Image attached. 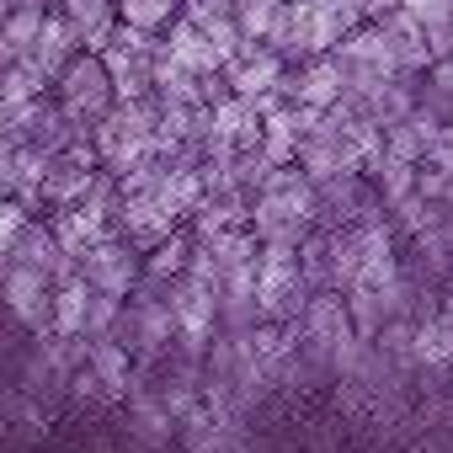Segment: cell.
Here are the masks:
<instances>
[{
    "mask_svg": "<svg viewBox=\"0 0 453 453\" xmlns=\"http://www.w3.org/2000/svg\"><path fill=\"white\" fill-rule=\"evenodd\" d=\"M155 59H160V38L118 22L112 38L102 43V65H107V75H112V96H118V102H144V96H155Z\"/></svg>",
    "mask_w": 453,
    "mask_h": 453,
    "instance_id": "5",
    "label": "cell"
},
{
    "mask_svg": "<svg viewBox=\"0 0 453 453\" xmlns=\"http://www.w3.org/2000/svg\"><path fill=\"white\" fill-rule=\"evenodd\" d=\"M181 12V0H118V22L123 27H139V33H165Z\"/></svg>",
    "mask_w": 453,
    "mask_h": 453,
    "instance_id": "33",
    "label": "cell"
},
{
    "mask_svg": "<svg viewBox=\"0 0 453 453\" xmlns=\"http://www.w3.org/2000/svg\"><path fill=\"white\" fill-rule=\"evenodd\" d=\"M54 12L65 17V27L75 33V43H81L86 54H102V43H107L112 27H118V0H59Z\"/></svg>",
    "mask_w": 453,
    "mask_h": 453,
    "instance_id": "18",
    "label": "cell"
},
{
    "mask_svg": "<svg viewBox=\"0 0 453 453\" xmlns=\"http://www.w3.org/2000/svg\"><path fill=\"white\" fill-rule=\"evenodd\" d=\"M411 368H416L421 379H448V373H453V315H448V310L416 320Z\"/></svg>",
    "mask_w": 453,
    "mask_h": 453,
    "instance_id": "17",
    "label": "cell"
},
{
    "mask_svg": "<svg viewBox=\"0 0 453 453\" xmlns=\"http://www.w3.org/2000/svg\"><path fill=\"white\" fill-rule=\"evenodd\" d=\"M86 368L107 384V395L123 405L128 400V389H134V373H139V363H134V352L118 342V336H107V342H91V352H86Z\"/></svg>",
    "mask_w": 453,
    "mask_h": 453,
    "instance_id": "22",
    "label": "cell"
},
{
    "mask_svg": "<svg viewBox=\"0 0 453 453\" xmlns=\"http://www.w3.org/2000/svg\"><path fill=\"white\" fill-rule=\"evenodd\" d=\"M352 6H357V12H363V22H373V17H379V12H384V6H389V0H352Z\"/></svg>",
    "mask_w": 453,
    "mask_h": 453,
    "instance_id": "38",
    "label": "cell"
},
{
    "mask_svg": "<svg viewBox=\"0 0 453 453\" xmlns=\"http://www.w3.org/2000/svg\"><path fill=\"white\" fill-rule=\"evenodd\" d=\"M442 187H448V171L432 165V160H421V165H416V192H421V197H442Z\"/></svg>",
    "mask_w": 453,
    "mask_h": 453,
    "instance_id": "36",
    "label": "cell"
},
{
    "mask_svg": "<svg viewBox=\"0 0 453 453\" xmlns=\"http://www.w3.org/2000/svg\"><path fill=\"white\" fill-rule=\"evenodd\" d=\"M81 278L96 288V294H112V299H128L144 278V251L128 246L123 235H107L96 241L86 257H81Z\"/></svg>",
    "mask_w": 453,
    "mask_h": 453,
    "instance_id": "8",
    "label": "cell"
},
{
    "mask_svg": "<svg viewBox=\"0 0 453 453\" xmlns=\"http://www.w3.org/2000/svg\"><path fill=\"white\" fill-rule=\"evenodd\" d=\"M437 128L442 123H432L426 112H411V118H400V123L384 128V150L400 155V160H411V165H421L426 150H432V139H437Z\"/></svg>",
    "mask_w": 453,
    "mask_h": 453,
    "instance_id": "27",
    "label": "cell"
},
{
    "mask_svg": "<svg viewBox=\"0 0 453 453\" xmlns=\"http://www.w3.org/2000/svg\"><path fill=\"white\" fill-rule=\"evenodd\" d=\"M155 128H160L155 96H144V102H118V107L91 128V139H96V165L112 171V176H128L134 165L155 160V155H160V150H155Z\"/></svg>",
    "mask_w": 453,
    "mask_h": 453,
    "instance_id": "2",
    "label": "cell"
},
{
    "mask_svg": "<svg viewBox=\"0 0 453 453\" xmlns=\"http://www.w3.org/2000/svg\"><path fill=\"white\" fill-rule=\"evenodd\" d=\"M352 336H357V331H352L347 294H336V288L310 294V304H304V315H299V347H304L315 363L331 368V357H336L342 342H352Z\"/></svg>",
    "mask_w": 453,
    "mask_h": 453,
    "instance_id": "7",
    "label": "cell"
},
{
    "mask_svg": "<svg viewBox=\"0 0 453 453\" xmlns=\"http://www.w3.org/2000/svg\"><path fill=\"white\" fill-rule=\"evenodd\" d=\"M118 320H123V299H112V294H91V304H86V342H107V336H118Z\"/></svg>",
    "mask_w": 453,
    "mask_h": 453,
    "instance_id": "34",
    "label": "cell"
},
{
    "mask_svg": "<svg viewBox=\"0 0 453 453\" xmlns=\"http://www.w3.org/2000/svg\"><path fill=\"white\" fill-rule=\"evenodd\" d=\"M0 426L22 442H38L49 432V405L38 395H27L22 384H12V389H0Z\"/></svg>",
    "mask_w": 453,
    "mask_h": 453,
    "instance_id": "23",
    "label": "cell"
},
{
    "mask_svg": "<svg viewBox=\"0 0 453 453\" xmlns=\"http://www.w3.org/2000/svg\"><path fill=\"white\" fill-rule=\"evenodd\" d=\"M12 262H17V267H33V273H43L49 283H65V278H75V273H81V262L59 251L54 230H49V224H38V219L27 224L22 235H17V246H12Z\"/></svg>",
    "mask_w": 453,
    "mask_h": 453,
    "instance_id": "16",
    "label": "cell"
},
{
    "mask_svg": "<svg viewBox=\"0 0 453 453\" xmlns=\"http://www.w3.org/2000/svg\"><path fill=\"white\" fill-rule=\"evenodd\" d=\"M75 54H81L75 33L65 27V17H59V12H49V17H43V33H38V43L27 49V65H33V70L54 86V81H59V70H65Z\"/></svg>",
    "mask_w": 453,
    "mask_h": 453,
    "instance_id": "21",
    "label": "cell"
},
{
    "mask_svg": "<svg viewBox=\"0 0 453 453\" xmlns=\"http://www.w3.org/2000/svg\"><path fill=\"white\" fill-rule=\"evenodd\" d=\"M283 75H288V59H283V54H273V49H262V43H251L241 59H230V65H224L230 96H246V102H262V96H273V91L283 86Z\"/></svg>",
    "mask_w": 453,
    "mask_h": 453,
    "instance_id": "14",
    "label": "cell"
},
{
    "mask_svg": "<svg viewBox=\"0 0 453 453\" xmlns=\"http://www.w3.org/2000/svg\"><path fill=\"white\" fill-rule=\"evenodd\" d=\"M278 17H283V0H230V22H235V33L246 43H262L267 49Z\"/></svg>",
    "mask_w": 453,
    "mask_h": 453,
    "instance_id": "31",
    "label": "cell"
},
{
    "mask_svg": "<svg viewBox=\"0 0 453 453\" xmlns=\"http://www.w3.org/2000/svg\"><path fill=\"white\" fill-rule=\"evenodd\" d=\"M43 6H12V17L0 22V65H12V59H27V49L38 43L43 33Z\"/></svg>",
    "mask_w": 453,
    "mask_h": 453,
    "instance_id": "28",
    "label": "cell"
},
{
    "mask_svg": "<svg viewBox=\"0 0 453 453\" xmlns=\"http://www.w3.org/2000/svg\"><path fill=\"white\" fill-rule=\"evenodd\" d=\"M187 257H192V235H187V230L165 235L160 246H150V251H144V278H139V288L160 294L165 283H176V278L187 273Z\"/></svg>",
    "mask_w": 453,
    "mask_h": 453,
    "instance_id": "25",
    "label": "cell"
},
{
    "mask_svg": "<svg viewBox=\"0 0 453 453\" xmlns=\"http://www.w3.org/2000/svg\"><path fill=\"white\" fill-rule=\"evenodd\" d=\"M54 102H59V112H65L81 134H91V128L118 107L112 75H107L102 54H86V49H81V54L59 70V81H54Z\"/></svg>",
    "mask_w": 453,
    "mask_h": 453,
    "instance_id": "4",
    "label": "cell"
},
{
    "mask_svg": "<svg viewBox=\"0 0 453 453\" xmlns=\"http://www.w3.org/2000/svg\"><path fill=\"white\" fill-rule=\"evenodd\" d=\"M12 6H17V0H0V22H6V17H12Z\"/></svg>",
    "mask_w": 453,
    "mask_h": 453,
    "instance_id": "41",
    "label": "cell"
},
{
    "mask_svg": "<svg viewBox=\"0 0 453 453\" xmlns=\"http://www.w3.org/2000/svg\"><path fill=\"white\" fill-rule=\"evenodd\" d=\"M283 96H288V102H299V107H315V112L336 107V102L347 96L336 59H331V54H315V59L288 65V75H283Z\"/></svg>",
    "mask_w": 453,
    "mask_h": 453,
    "instance_id": "13",
    "label": "cell"
},
{
    "mask_svg": "<svg viewBox=\"0 0 453 453\" xmlns=\"http://www.w3.org/2000/svg\"><path fill=\"white\" fill-rule=\"evenodd\" d=\"M416 112H426L432 123H453V59H437L416 81Z\"/></svg>",
    "mask_w": 453,
    "mask_h": 453,
    "instance_id": "30",
    "label": "cell"
},
{
    "mask_svg": "<svg viewBox=\"0 0 453 453\" xmlns=\"http://www.w3.org/2000/svg\"><path fill=\"white\" fill-rule=\"evenodd\" d=\"M91 165H81V160H70V155H54L49 160V171H43V208H75L81 197H86V187H91Z\"/></svg>",
    "mask_w": 453,
    "mask_h": 453,
    "instance_id": "24",
    "label": "cell"
},
{
    "mask_svg": "<svg viewBox=\"0 0 453 453\" xmlns=\"http://www.w3.org/2000/svg\"><path fill=\"white\" fill-rule=\"evenodd\" d=\"M310 283L299 273V246H262L257 257V315L273 326H294L310 304Z\"/></svg>",
    "mask_w": 453,
    "mask_h": 453,
    "instance_id": "3",
    "label": "cell"
},
{
    "mask_svg": "<svg viewBox=\"0 0 453 453\" xmlns=\"http://www.w3.org/2000/svg\"><path fill=\"white\" fill-rule=\"evenodd\" d=\"M118 342L134 352V363H139V368L160 363V357L171 352V342H176V320H171V304H165L160 294H150V288H134V294L123 299Z\"/></svg>",
    "mask_w": 453,
    "mask_h": 453,
    "instance_id": "6",
    "label": "cell"
},
{
    "mask_svg": "<svg viewBox=\"0 0 453 453\" xmlns=\"http://www.w3.org/2000/svg\"><path fill=\"white\" fill-rule=\"evenodd\" d=\"M251 224V192L224 187V192H203V203L192 208V235H213V230H246Z\"/></svg>",
    "mask_w": 453,
    "mask_h": 453,
    "instance_id": "19",
    "label": "cell"
},
{
    "mask_svg": "<svg viewBox=\"0 0 453 453\" xmlns=\"http://www.w3.org/2000/svg\"><path fill=\"white\" fill-rule=\"evenodd\" d=\"M363 176H368V187L379 192V203H384V208H395L400 197H411V192H416V165H411V160H400V155H389V150H379V155L363 165Z\"/></svg>",
    "mask_w": 453,
    "mask_h": 453,
    "instance_id": "26",
    "label": "cell"
},
{
    "mask_svg": "<svg viewBox=\"0 0 453 453\" xmlns=\"http://www.w3.org/2000/svg\"><path fill=\"white\" fill-rule=\"evenodd\" d=\"M426 160H432V165H442V171L453 176V123H442V128H437V139H432Z\"/></svg>",
    "mask_w": 453,
    "mask_h": 453,
    "instance_id": "37",
    "label": "cell"
},
{
    "mask_svg": "<svg viewBox=\"0 0 453 453\" xmlns=\"http://www.w3.org/2000/svg\"><path fill=\"white\" fill-rule=\"evenodd\" d=\"M176 442H181V453H257L246 421H235V416H213L208 405L192 411V416L176 426Z\"/></svg>",
    "mask_w": 453,
    "mask_h": 453,
    "instance_id": "12",
    "label": "cell"
},
{
    "mask_svg": "<svg viewBox=\"0 0 453 453\" xmlns=\"http://www.w3.org/2000/svg\"><path fill=\"white\" fill-rule=\"evenodd\" d=\"M54 86L27 65V59H12V65H0V107H27L38 96H49Z\"/></svg>",
    "mask_w": 453,
    "mask_h": 453,
    "instance_id": "32",
    "label": "cell"
},
{
    "mask_svg": "<svg viewBox=\"0 0 453 453\" xmlns=\"http://www.w3.org/2000/svg\"><path fill=\"white\" fill-rule=\"evenodd\" d=\"M49 230H54V241H59V251L65 257H86L96 241H107V235H118L112 224L102 219V213H91V208H59L54 219H49Z\"/></svg>",
    "mask_w": 453,
    "mask_h": 453,
    "instance_id": "20",
    "label": "cell"
},
{
    "mask_svg": "<svg viewBox=\"0 0 453 453\" xmlns=\"http://www.w3.org/2000/svg\"><path fill=\"white\" fill-rule=\"evenodd\" d=\"M0 304H6V315L22 331H33V336L54 331V283L43 273H33V267L12 262L6 273H0Z\"/></svg>",
    "mask_w": 453,
    "mask_h": 453,
    "instance_id": "9",
    "label": "cell"
},
{
    "mask_svg": "<svg viewBox=\"0 0 453 453\" xmlns=\"http://www.w3.org/2000/svg\"><path fill=\"white\" fill-rule=\"evenodd\" d=\"M128 437L139 442V448H171V437H176V421H171V411L160 405V395H155V384H150V373H134V389H128Z\"/></svg>",
    "mask_w": 453,
    "mask_h": 453,
    "instance_id": "15",
    "label": "cell"
},
{
    "mask_svg": "<svg viewBox=\"0 0 453 453\" xmlns=\"http://www.w3.org/2000/svg\"><path fill=\"white\" fill-rule=\"evenodd\" d=\"M91 283L75 273L65 283H54V336H81L86 331V304H91Z\"/></svg>",
    "mask_w": 453,
    "mask_h": 453,
    "instance_id": "29",
    "label": "cell"
},
{
    "mask_svg": "<svg viewBox=\"0 0 453 453\" xmlns=\"http://www.w3.org/2000/svg\"><path fill=\"white\" fill-rule=\"evenodd\" d=\"M6 118H12V107H0V144H6Z\"/></svg>",
    "mask_w": 453,
    "mask_h": 453,
    "instance_id": "40",
    "label": "cell"
},
{
    "mask_svg": "<svg viewBox=\"0 0 453 453\" xmlns=\"http://www.w3.org/2000/svg\"><path fill=\"white\" fill-rule=\"evenodd\" d=\"M112 230H118L128 246L150 251V246H160L165 235H176V230H181V219H176V213L160 203V192H155V187H144V192H123Z\"/></svg>",
    "mask_w": 453,
    "mask_h": 453,
    "instance_id": "10",
    "label": "cell"
},
{
    "mask_svg": "<svg viewBox=\"0 0 453 453\" xmlns=\"http://www.w3.org/2000/svg\"><path fill=\"white\" fill-rule=\"evenodd\" d=\"M294 165H299L310 181H326V176H342V171H363V150H357L336 123H326V118H320V123L299 139Z\"/></svg>",
    "mask_w": 453,
    "mask_h": 453,
    "instance_id": "11",
    "label": "cell"
},
{
    "mask_svg": "<svg viewBox=\"0 0 453 453\" xmlns=\"http://www.w3.org/2000/svg\"><path fill=\"white\" fill-rule=\"evenodd\" d=\"M315 230V181L299 165H273L251 192V235L262 246H299Z\"/></svg>",
    "mask_w": 453,
    "mask_h": 453,
    "instance_id": "1",
    "label": "cell"
},
{
    "mask_svg": "<svg viewBox=\"0 0 453 453\" xmlns=\"http://www.w3.org/2000/svg\"><path fill=\"white\" fill-rule=\"evenodd\" d=\"M442 310L453 315V283H442Z\"/></svg>",
    "mask_w": 453,
    "mask_h": 453,
    "instance_id": "39",
    "label": "cell"
},
{
    "mask_svg": "<svg viewBox=\"0 0 453 453\" xmlns=\"http://www.w3.org/2000/svg\"><path fill=\"white\" fill-rule=\"evenodd\" d=\"M65 400H70V405H81V411H102V405H118V400L107 395V384H102V379H96L86 363L70 373V389H65Z\"/></svg>",
    "mask_w": 453,
    "mask_h": 453,
    "instance_id": "35",
    "label": "cell"
}]
</instances>
